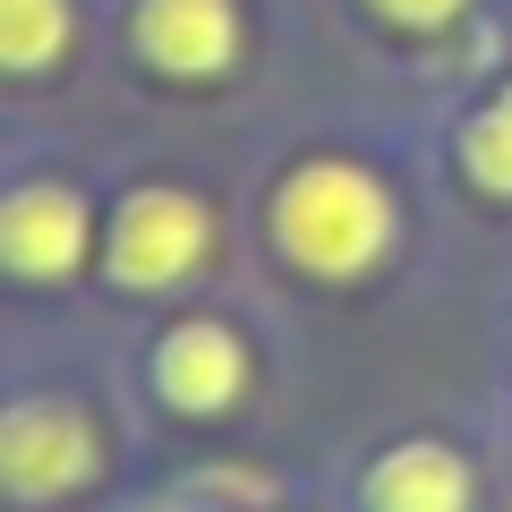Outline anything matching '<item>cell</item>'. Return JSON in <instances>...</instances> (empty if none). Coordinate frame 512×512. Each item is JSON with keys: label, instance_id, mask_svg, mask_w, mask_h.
I'll return each instance as SVG.
<instances>
[{"label": "cell", "instance_id": "52a82bcc", "mask_svg": "<svg viewBox=\"0 0 512 512\" xmlns=\"http://www.w3.org/2000/svg\"><path fill=\"white\" fill-rule=\"evenodd\" d=\"M359 512H478V470L444 436H402L359 470Z\"/></svg>", "mask_w": 512, "mask_h": 512}, {"label": "cell", "instance_id": "30bf717a", "mask_svg": "<svg viewBox=\"0 0 512 512\" xmlns=\"http://www.w3.org/2000/svg\"><path fill=\"white\" fill-rule=\"evenodd\" d=\"M376 26H393V35H444V26H461L478 9V0H359Z\"/></svg>", "mask_w": 512, "mask_h": 512}, {"label": "cell", "instance_id": "3957f363", "mask_svg": "<svg viewBox=\"0 0 512 512\" xmlns=\"http://www.w3.org/2000/svg\"><path fill=\"white\" fill-rule=\"evenodd\" d=\"M0 265L18 291H69L86 265H103V214L77 180L26 171L0 197Z\"/></svg>", "mask_w": 512, "mask_h": 512}, {"label": "cell", "instance_id": "5b68a950", "mask_svg": "<svg viewBox=\"0 0 512 512\" xmlns=\"http://www.w3.org/2000/svg\"><path fill=\"white\" fill-rule=\"evenodd\" d=\"M248 384H256V350H248V333H239L231 316H214V308L171 316V325L154 333V350H146V393L171 419H231V410L248 402Z\"/></svg>", "mask_w": 512, "mask_h": 512}, {"label": "cell", "instance_id": "6da1fadb", "mask_svg": "<svg viewBox=\"0 0 512 512\" xmlns=\"http://www.w3.org/2000/svg\"><path fill=\"white\" fill-rule=\"evenodd\" d=\"M256 231H265V248H274L282 274L316 282V291H359V282H376L384 265L402 256L410 205L367 154L308 146V154H291V163L265 180Z\"/></svg>", "mask_w": 512, "mask_h": 512}, {"label": "cell", "instance_id": "277c9868", "mask_svg": "<svg viewBox=\"0 0 512 512\" xmlns=\"http://www.w3.org/2000/svg\"><path fill=\"white\" fill-rule=\"evenodd\" d=\"M0 478H9V504L26 512L86 495L103 478V419L77 393H18L0 419Z\"/></svg>", "mask_w": 512, "mask_h": 512}, {"label": "cell", "instance_id": "7a4b0ae2", "mask_svg": "<svg viewBox=\"0 0 512 512\" xmlns=\"http://www.w3.org/2000/svg\"><path fill=\"white\" fill-rule=\"evenodd\" d=\"M222 214L188 180H128L103 214V282L120 299H171L214 265Z\"/></svg>", "mask_w": 512, "mask_h": 512}, {"label": "cell", "instance_id": "ba28073f", "mask_svg": "<svg viewBox=\"0 0 512 512\" xmlns=\"http://www.w3.org/2000/svg\"><path fill=\"white\" fill-rule=\"evenodd\" d=\"M453 171H461L470 197L512 205V77H495V86L453 120Z\"/></svg>", "mask_w": 512, "mask_h": 512}, {"label": "cell", "instance_id": "8992f818", "mask_svg": "<svg viewBox=\"0 0 512 512\" xmlns=\"http://www.w3.org/2000/svg\"><path fill=\"white\" fill-rule=\"evenodd\" d=\"M128 52L163 86H222L248 60L239 0H128Z\"/></svg>", "mask_w": 512, "mask_h": 512}, {"label": "cell", "instance_id": "9c48e42d", "mask_svg": "<svg viewBox=\"0 0 512 512\" xmlns=\"http://www.w3.org/2000/svg\"><path fill=\"white\" fill-rule=\"evenodd\" d=\"M77 0H0V69L18 86H43L77 52Z\"/></svg>", "mask_w": 512, "mask_h": 512}]
</instances>
